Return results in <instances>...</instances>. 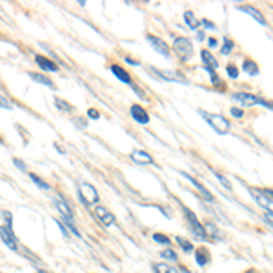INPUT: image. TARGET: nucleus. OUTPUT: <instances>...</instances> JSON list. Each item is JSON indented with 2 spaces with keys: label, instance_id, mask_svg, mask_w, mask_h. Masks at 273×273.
Here are the masks:
<instances>
[{
  "label": "nucleus",
  "instance_id": "f257e3e1",
  "mask_svg": "<svg viewBox=\"0 0 273 273\" xmlns=\"http://www.w3.org/2000/svg\"><path fill=\"white\" fill-rule=\"evenodd\" d=\"M200 115H202V119H204L208 124H210L213 130H215L217 133H221V135H224V133L230 132V122L224 119L222 115H215V113H208V111L200 110L199 111Z\"/></svg>",
  "mask_w": 273,
  "mask_h": 273
},
{
  "label": "nucleus",
  "instance_id": "f03ea898",
  "mask_svg": "<svg viewBox=\"0 0 273 273\" xmlns=\"http://www.w3.org/2000/svg\"><path fill=\"white\" fill-rule=\"evenodd\" d=\"M180 206H182V204H180ZM182 213H184V217H186V221H188L191 231H193V235L197 237L199 241H206V239H208V235H206V228L199 222L197 215H195V213L189 210V208H186V206H182Z\"/></svg>",
  "mask_w": 273,
  "mask_h": 273
},
{
  "label": "nucleus",
  "instance_id": "7ed1b4c3",
  "mask_svg": "<svg viewBox=\"0 0 273 273\" xmlns=\"http://www.w3.org/2000/svg\"><path fill=\"white\" fill-rule=\"evenodd\" d=\"M173 47H175V51H177V55L182 58L184 62H188L189 58L193 57V44H191L189 38H186V37L175 38Z\"/></svg>",
  "mask_w": 273,
  "mask_h": 273
},
{
  "label": "nucleus",
  "instance_id": "20e7f679",
  "mask_svg": "<svg viewBox=\"0 0 273 273\" xmlns=\"http://www.w3.org/2000/svg\"><path fill=\"white\" fill-rule=\"evenodd\" d=\"M233 100L242 106H248V108H250V106H264V108L272 110L270 102L259 99V97H255V95H252V93H233Z\"/></svg>",
  "mask_w": 273,
  "mask_h": 273
},
{
  "label": "nucleus",
  "instance_id": "39448f33",
  "mask_svg": "<svg viewBox=\"0 0 273 273\" xmlns=\"http://www.w3.org/2000/svg\"><path fill=\"white\" fill-rule=\"evenodd\" d=\"M250 193L257 199V202L263 206L266 211H272V191L270 189H259V188H250Z\"/></svg>",
  "mask_w": 273,
  "mask_h": 273
},
{
  "label": "nucleus",
  "instance_id": "423d86ee",
  "mask_svg": "<svg viewBox=\"0 0 273 273\" xmlns=\"http://www.w3.org/2000/svg\"><path fill=\"white\" fill-rule=\"evenodd\" d=\"M0 239H2V242L9 248L11 252H18V250H20V248H18V242H16L15 233H13L11 228H7V226L0 228Z\"/></svg>",
  "mask_w": 273,
  "mask_h": 273
},
{
  "label": "nucleus",
  "instance_id": "0eeeda50",
  "mask_svg": "<svg viewBox=\"0 0 273 273\" xmlns=\"http://www.w3.org/2000/svg\"><path fill=\"white\" fill-rule=\"evenodd\" d=\"M151 73H155L158 79H162V80H169V82H180V84H189V80L184 79L180 73H173V71H164V69H157V68H151Z\"/></svg>",
  "mask_w": 273,
  "mask_h": 273
},
{
  "label": "nucleus",
  "instance_id": "6e6552de",
  "mask_svg": "<svg viewBox=\"0 0 273 273\" xmlns=\"http://www.w3.org/2000/svg\"><path fill=\"white\" fill-rule=\"evenodd\" d=\"M146 40L149 42V46H151L157 53H160V55H164V57H169V47H168V44L164 42L162 38L155 37V35H146Z\"/></svg>",
  "mask_w": 273,
  "mask_h": 273
},
{
  "label": "nucleus",
  "instance_id": "1a4fd4ad",
  "mask_svg": "<svg viewBox=\"0 0 273 273\" xmlns=\"http://www.w3.org/2000/svg\"><path fill=\"white\" fill-rule=\"evenodd\" d=\"M80 197L84 202H99V193H97V189L88 182H82L80 184Z\"/></svg>",
  "mask_w": 273,
  "mask_h": 273
},
{
  "label": "nucleus",
  "instance_id": "9d476101",
  "mask_svg": "<svg viewBox=\"0 0 273 273\" xmlns=\"http://www.w3.org/2000/svg\"><path fill=\"white\" fill-rule=\"evenodd\" d=\"M180 175H182V177H184V179H186V180H189V182L193 184V188L197 189V191H199V193L202 195V197H204L206 200H210V202H213V195H211L210 191L206 189L204 184H200L199 180L193 179V177H191V175H188V173H186V171H180Z\"/></svg>",
  "mask_w": 273,
  "mask_h": 273
},
{
  "label": "nucleus",
  "instance_id": "9b49d317",
  "mask_svg": "<svg viewBox=\"0 0 273 273\" xmlns=\"http://www.w3.org/2000/svg\"><path fill=\"white\" fill-rule=\"evenodd\" d=\"M95 215L99 217L100 222L104 224V226H113L115 224V217L111 211H108L104 206H95Z\"/></svg>",
  "mask_w": 273,
  "mask_h": 273
},
{
  "label": "nucleus",
  "instance_id": "f8f14e48",
  "mask_svg": "<svg viewBox=\"0 0 273 273\" xmlns=\"http://www.w3.org/2000/svg\"><path fill=\"white\" fill-rule=\"evenodd\" d=\"M132 115L138 124H147L149 122V115H147V111L138 104H133L132 106Z\"/></svg>",
  "mask_w": 273,
  "mask_h": 273
},
{
  "label": "nucleus",
  "instance_id": "ddd939ff",
  "mask_svg": "<svg viewBox=\"0 0 273 273\" xmlns=\"http://www.w3.org/2000/svg\"><path fill=\"white\" fill-rule=\"evenodd\" d=\"M239 11H242V13H248V15H252L255 20L261 24V26H266V18L263 16V13L257 9V7H253V5H241L239 7Z\"/></svg>",
  "mask_w": 273,
  "mask_h": 273
},
{
  "label": "nucleus",
  "instance_id": "4468645a",
  "mask_svg": "<svg viewBox=\"0 0 273 273\" xmlns=\"http://www.w3.org/2000/svg\"><path fill=\"white\" fill-rule=\"evenodd\" d=\"M35 62L44 69V71H58V66L55 62H51L47 57H42V55H35Z\"/></svg>",
  "mask_w": 273,
  "mask_h": 273
},
{
  "label": "nucleus",
  "instance_id": "2eb2a0df",
  "mask_svg": "<svg viewBox=\"0 0 273 273\" xmlns=\"http://www.w3.org/2000/svg\"><path fill=\"white\" fill-rule=\"evenodd\" d=\"M130 157L138 164H153V157L149 155V153L144 151V149H135V151H132Z\"/></svg>",
  "mask_w": 273,
  "mask_h": 273
},
{
  "label": "nucleus",
  "instance_id": "dca6fc26",
  "mask_svg": "<svg viewBox=\"0 0 273 273\" xmlns=\"http://www.w3.org/2000/svg\"><path fill=\"white\" fill-rule=\"evenodd\" d=\"M200 57H202V62H204V66L208 69H213V71H215V69L219 68V62H217L215 57H213L208 49H202V51H200Z\"/></svg>",
  "mask_w": 273,
  "mask_h": 273
},
{
  "label": "nucleus",
  "instance_id": "f3484780",
  "mask_svg": "<svg viewBox=\"0 0 273 273\" xmlns=\"http://www.w3.org/2000/svg\"><path fill=\"white\" fill-rule=\"evenodd\" d=\"M55 204H57V210L62 213V217H66V219H73V211H71V208H69L68 202H66L62 197H57V199H55Z\"/></svg>",
  "mask_w": 273,
  "mask_h": 273
},
{
  "label": "nucleus",
  "instance_id": "a211bd4d",
  "mask_svg": "<svg viewBox=\"0 0 273 273\" xmlns=\"http://www.w3.org/2000/svg\"><path fill=\"white\" fill-rule=\"evenodd\" d=\"M111 71H113V73H115V77L119 80H122V82H124V84H132V77H130V73H128L126 69H122L121 66H111Z\"/></svg>",
  "mask_w": 273,
  "mask_h": 273
},
{
  "label": "nucleus",
  "instance_id": "6ab92c4d",
  "mask_svg": "<svg viewBox=\"0 0 273 273\" xmlns=\"http://www.w3.org/2000/svg\"><path fill=\"white\" fill-rule=\"evenodd\" d=\"M29 77H31V80H35V82H38V84L46 86V88H49V90H55V84H53L51 80L47 79L46 75H40V73H29Z\"/></svg>",
  "mask_w": 273,
  "mask_h": 273
},
{
  "label": "nucleus",
  "instance_id": "aec40b11",
  "mask_svg": "<svg viewBox=\"0 0 273 273\" xmlns=\"http://www.w3.org/2000/svg\"><path fill=\"white\" fill-rule=\"evenodd\" d=\"M195 259H197L199 266H206L208 261H210V255H208V252H206L204 248H199V250H195Z\"/></svg>",
  "mask_w": 273,
  "mask_h": 273
},
{
  "label": "nucleus",
  "instance_id": "412c9836",
  "mask_svg": "<svg viewBox=\"0 0 273 273\" xmlns=\"http://www.w3.org/2000/svg\"><path fill=\"white\" fill-rule=\"evenodd\" d=\"M184 20H186V24H188L191 29H197V27H199V24H200L199 18L193 15V11H186V13H184Z\"/></svg>",
  "mask_w": 273,
  "mask_h": 273
},
{
  "label": "nucleus",
  "instance_id": "4be33fe9",
  "mask_svg": "<svg viewBox=\"0 0 273 273\" xmlns=\"http://www.w3.org/2000/svg\"><path fill=\"white\" fill-rule=\"evenodd\" d=\"M153 272L155 273H179L173 266H169V264H160V263L153 264Z\"/></svg>",
  "mask_w": 273,
  "mask_h": 273
},
{
  "label": "nucleus",
  "instance_id": "5701e85b",
  "mask_svg": "<svg viewBox=\"0 0 273 273\" xmlns=\"http://www.w3.org/2000/svg\"><path fill=\"white\" fill-rule=\"evenodd\" d=\"M242 68H244V71H246L248 75H259V66L253 60H244V64H242Z\"/></svg>",
  "mask_w": 273,
  "mask_h": 273
},
{
  "label": "nucleus",
  "instance_id": "b1692460",
  "mask_svg": "<svg viewBox=\"0 0 273 273\" xmlns=\"http://www.w3.org/2000/svg\"><path fill=\"white\" fill-rule=\"evenodd\" d=\"M177 244H179L180 248H182L186 253H191L193 252V244L191 242H188L186 239H182V237H177Z\"/></svg>",
  "mask_w": 273,
  "mask_h": 273
},
{
  "label": "nucleus",
  "instance_id": "393cba45",
  "mask_svg": "<svg viewBox=\"0 0 273 273\" xmlns=\"http://www.w3.org/2000/svg\"><path fill=\"white\" fill-rule=\"evenodd\" d=\"M62 221L66 222V226H68V230L73 233L75 237H80V231L77 230V226L73 224V219H66V217H62Z\"/></svg>",
  "mask_w": 273,
  "mask_h": 273
},
{
  "label": "nucleus",
  "instance_id": "a878e982",
  "mask_svg": "<svg viewBox=\"0 0 273 273\" xmlns=\"http://www.w3.org/2000/svg\"><path fill=\"white\" fill-rule=\"evenodd\" d=\"M215 177H217V180H219V182H221L222 186L228 189V191H231V188H233V186H231V182L226 179V177H224V175H222V173H215Z\"/></svg>",
  "mask_w": 273,
  "mask_h": 273
},
{
  "label": "nucleus",
  "instance_id": "bb28decb",
  "mask_svg": "<svg viewBox=\"0 0 273 273\" xmlns=\"http://www.w3.org/2000/svg\"><path fill=\"white\" fill-rule=\"evenodd\" d=\"M29 179H31L33 182L37 184L38 188H42V189H49V186H47V182H44V180L40 179V177H37V175H33V173H31V175H29Z\"/></svg>",
  "mask_w": 273,
  "mask_h": 273
},
{
  "label": "nucleus",
  "instance_id": "cd10ccee",
  "mask_svg": "<svg viewBox=\"0 0 273 273\" xmlns=\"http://www.w3.org/2000/svg\"><path fill=\"white\" fill-rule=\"evenodd\" d=\"M233 51V42L230 38H224V46H222V55H230Z\"/></svg>",
  "mask_w": 273,
  "mask_h": 273
},
{
  "label": "nucleus",
  "instance_id": "c85d7f7f",
  "mask_svg": "<svg viewBox=\"0 0 273 273\" xmlns=\"http://www.w3.org/2000/svg\"><path fill=\"white\" fill-rule=\"evenodd\" d=\"M226 71H228V75H230L231 79H237V77H239V68H237L235 64H228Z\"/></svg>",
  "mask_w": 273,
  "mask_h": 273
},
{
  "label": "nucleus",
  "instance_id": "c756f323",
  "mask_svg": "<svg viewBox=\"0 0 273 273\" xmlns=\"http://www.w3.org/2000/svg\"><path fill=\"white\" fill-rule=\"evenodd\" d=\"M153 241L160 242V244H166V246L169 244V239L166 235H162V233H155V235H153Z\"/></svg>",
  "mask_w": 273,
  "mask_h": 273
},
{
  "label": "nucleus",
  "instance_id": "7c9ffc66",
  "mask_svg": "<svg viewBox=\"0 0 273 273\" xmlns=\"http://www.w3.org/2000/svg\"><path fill=\"white\" fill-rule=\"evenodd\" d=\"M206 71H208V75H210V79H211V82H213V84H215V86H221L222 84L221 79L217 77V73L213 71V69H208V68H206Z\"/></svg>",
  "mask_w": 273,
  "mask_h": 273
},
{
  "label": "nucleus",
  "instance_id": "2f4dec72",
  "mask_svg": "<svg viewBox=\"0 0 273 273\" xmlns=\"http://www.w3.org/2000/svg\"><path fill=\"white\" fill-rule=\"evenodd\" d=\"M160 255H162L164 259H169V261H177V253L175 252H171V250H162V253H160Z\"/></svg>",
  "mask_w": 273,
  "mask_h": 273
},
{
  "label": "nucleus",
  "instance_id": "473e14b6",
  "mask_svg": "<svg viewBox=\"0 0 273 273\" xmlns=\"http://www.w3.org/2000/svg\"><path fill=\"white\" fill-rule=\"evenodd\" d=\"M0 108H5V110H11V108H13V104L5 99L4 95H0Z\"/></svg>",
  "mask_w": 273,
  "mask_h": 273
},
{
  "label": "nucleus",
  "instance_id": "72a5a7b5",
  "mask_svg": "<svg viewBox=\"0 0 273 273\" xmlns=\"http://www.w3.org/2000/svg\"><path fill=\"white\" fill-rule=\"evenodd\" d=\"M2 217L5 219V224H7V228L13 226V215H11L9 211H4V213H2Z\"/></svg>",
  "mask_w": 273,
  "mask_h": 273
},
{
  "label": "nucleus",
  "instance_id": "f704fd0d",
  "mask_svg": "<svg viewBox=\"0 0 273 273\" xmlns=\"http://www.w3.org/2000/svg\"><path fill=\"white\" fill-rule=\"evenodd\" d=\"M57 102V106L60 108V110H66V111H71V106H68V102H64V100H60V99H57L55 100Z\"/></svg>",
  "mask_w": 273,
  "mask_h": 273
},
{
  "label": "nucleus",
  "instance_id": "c9c22d12",
  "mask_svg": "<svg viewBox=\"0 0 273 273\" xmlns=\"http://www.w3.org/2000/svg\"><path fill=\"white\" fill-rule=\"evenodd\" d=\"M231 115L237 117V119H242V115H244V111L239 110V108H231Z\"/></svg>",
  "mask_w": 273,
  "mask_h": 273
},
{
  "label": "nucleus",
  "instance_id": "e433bc0d",
  "mask_svg": "<svg viewBox=\"0 0 273 273\" xmlns=\"http://www.w3.org/2000/svg\"><path fill=\"white\" fill-rule=\"evenodd\" d=\"M13 162H15V166H16V168H20L22 171H26V164L22 162V160H18V158H15V160H13Z\"/></svg>",
  "mask_w": 273,
  "mask_h": 273
},
{
  "label": "nucleus",
  "instance_id": "4c0bfd02",
  "mask_svg": "<svg viewBox=\"0 0 273 273\" xmlns=\"http://www.w3.org/2000/svg\"><path fill=\"white\" fill-rule=\"evenodd\" d=\"M88 115H90L91 117V119H93V121H97V119H99V111H97V110H90V111H88Z\"/></svg>",
  "mask_w": 273,
  "mask_h": 273
},
{
  "label": "nucleus",
  "instance_id": "58836bf2",
  "mask_svg": "<svg viewBox=\"0 0 273 273\" xmlns=\"http://www.w3.org/2000/svg\"><path fill=\"white\" fill-rule=\"evenodd\" d=\"M200 24H202V26H206V27H210V29H215V26H213L211 22H208V20H200Z\"/></svg>",
  "mask_w": 273,
  "mask_h": 273
},
{
  "label": "nucleus",
  "instance_id": "ea45409f",
  "mask_svg": "<svg viewBox=\"0 0 273 273\" xmlns=\"http://www.w3.org/2000/svg\"><path fill=\"white\" fill-rule=\"evenodd\" d=\"M208 42H210V47H215V46H217V38L211 37L210 40H208Z\"/></svg>",
  "mask_w": 273,
  "mask_h": 273
},
{
  "label": "nucleus",
  "instance_id": "a19ab883",
  "mask_svg": "<svg viewBox=\"0 0 273 273\" xmlns=\"http://www.w3.org/2000/svg\"><path fill=\"white\" fill-rule=\"evenodd\" d=\"M126 62H128V64H135V66H136V64H138V62H136V60H133V58H130V57L126 58Z\"/></svg>",
  "mask_w": 273,
  "mask_h": 273
},
{
  "label": "nucleus",
  "instance_id": "79ce46f5",
  "mask_svg": "<svg viewBox=\"0 0 273 273\" xmlns=\"http://www.w3.org/2000/svg\"><path fill=\"white\" fill-rule=\"evenodd\" d=\"M197 37H199V40H202V38H204V33L199 31V33H197Z\"/></svg>",
  "mask_w": 273,
  "mask_h": 273
},
{
  "label": "nucleus",
  "instance_id": "37998d69",
  "mask_svg": "<svg viewBox=\"0 0 273 273\" xmlns=\"http://www.w3.org/2000/svg\"><path fill=\"white\" fill-rule=\"evenodd\" d=\"M38 273H51V272H38Z\"/></svg>",
  "mask_w": 273,
  "mask_h": 273
}]
</instances>
